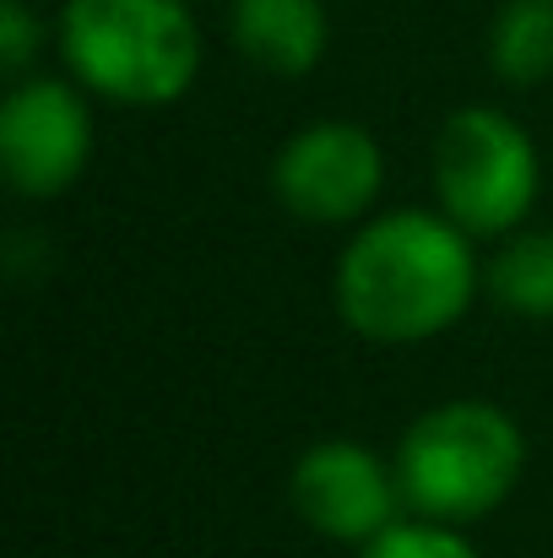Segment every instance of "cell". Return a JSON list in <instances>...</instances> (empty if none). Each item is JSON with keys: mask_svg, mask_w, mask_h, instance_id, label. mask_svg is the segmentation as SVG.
<instances>
[{"mask_svg": "<svg viewBox=\"0 0 553 558\" xmlns=\"http://www.w3.org/2000/svg\"><path fill=\"white\" fill-rule=\"evenodd\" d=\"M478 293L472 233L445 211H385L337 260V315L380 348H418L450 331Z\"/></svg>", "mask_w": 553, "mask_h": 558, "instance_id": "1", "label": "cell"}, {"mask_svg": "<svg viewBox=\"0 0 553 558\" xmlns=\"http://www.w3.org/2000/svg\"><path fill=\"white\" fill-rule=\"evenodd\" d=\"M527 472V434L494 401H445L412 417L396 445V483L412 515L472 526L494 515Z\"/></svg>", "mask_w": 553, "mask_h": 558, "instance_id": "2", "label": "cell"}, {"mask_svg": "<svg viewBox=\"0 0 553 558\" xmlns=\"http://www.w3.org/2000/svg\"><path fill=\"white\" fill-rule=\"evenodd\" d=\"M60 54L76 87L109 104L164 109L201 71V33L184 0H65Z\"/></svg>", "mask_w": 553, "mask_h": 558, "instance_id": "3", "label": "cell"}, {"mask_svg": "<svg viewBox=\"0 0 553 558\" xmlns=\"http://www.w3.org/2000/svg\"><path fill=\"white\" fill-rule=\"evenodd\" d=\"M543 163L532 136L489 104L456 109L434 136V195L456 228L472 239H500L538 206Z\"/></svg>", "mask_w": 553, "mask_h": 558, "instance_id": "4", "label": "cell"}, {"mask_svg": "<svg viewBox=\"0 0 553 558\" xmlns=\"http://www.w3.org/2000/svg\"><path fill=\"white\" fill-rule=\"evenodd\" d=\"M93 158V114L82 87L55 76L11 82L0 104V169L16 195L49 201L82 180Z\"/></svg>", "mask_w": 553, "mask_h": 558, "instance_id": "5", "label": "cell"}, {"mask_svg": "<svg viewBox=\"0 0 553 558\" xmlns=\"http://www.w3.org/2000/svg\"><path fill=\"white\" fill-rule=\"evenodd\" d=\"M272 190L299 222H359L385 190V153L353 120H321L282 142Z\"/></svg>", "mask_w": 553, "mask_h": 558, "instance_id": "6", "label": "cell"}, {"mask_svg": "<svg viewBox=\"0 0 553 558\" xmlns=\"http://www.w3.org/2000/svg\"><path fill=\"white\" fill-rule=\"evenodd\" d=\"M288 499L299 521L332 543H374L385 526L401 521L407 499L396 466H385L359 439H321L293 461Z\"/></svg>", "mask_w": 553, "mask_h": 558, "instance_id": "7", "label": "cell"}, {"mask_svg": "<svg viewBox=\"0 0 553 558\" xmlns=\"http://www.w3.org/2000/svg\"><path fill=\"white\" fill-rule=\"evenodd\" d=\"M332 22L321 0H233V44L266 76H310L326 54Z\"/></svg>", "mask_w": 553, "mask_h": 558, "instance_id": "8", "label": "cell"}, {"mask_svg": "<svg viewBox=\"0 0 553 558\" xmlns=\"http://www.w3.org/2000/svg\"><path fill=\"white\" fill-rule=\"evenodd\" d=\"M489 293L510 315L553 320V228L505 233L500 255L489 260Z\"/></svg>", "mask_w": 553, "mask_h": 558, "instance_id": "9", "label": "cell"}, {"mask_svg": "<svg viewBox=\"0 0 553 558\" xmlns=\"http://www.w3.org/2000/svg\"><path fill=\"white\" fill-rule=\"evenodd\" d=\"M489 60L500 82L538 87L553 76V0H505L489 33Z\"/></svg>", "mask_w": 553, "mask_h": 558, "instance_id": "10", "label": "cell"}, {"mask_svg": "<svg viewBox=\"0 0 553 558\" xmlns=\"http://www.w3.org/2000/svg\"><path fill=\"white\" fill-rule=\"evenodd\" d=\"M359 558H483V554L461 537V526H440V521L412 515V521L385 526L374 543H364Z\"/></svg>", "mask_w": 553, "mask_h": 558, "instance_id": "11", "label": "cell"}, {"mask_svg": "<svg viewBox=\"0 0 553 558\" xmlns=\"http://www.w3.org/2000/svg\"><path fill=\"white\" fill-rule=\"evenodd\" d=\"M38 49H44V27L27 11V0H0V65H5V76L22 82Z\"/></svg>", "mask_w": 553, "mask_h": 558, "instance_id": "12", "label": "cell"}]
</instances>
